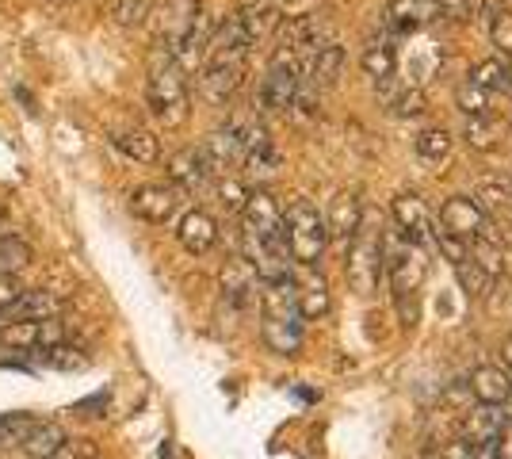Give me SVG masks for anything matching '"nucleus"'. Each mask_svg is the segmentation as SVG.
Here are the masks:
<instances>
[{"instance_id":"nucleus-11","label":"nucleus","mask_w":512,"mask_h":459,"mask_svg":"<svg viewBox=\"0 0 512 459\" xmlns=\"http://www.w3.org/2000/svg\"><path fill=\"white\" fill-rule=\"evenodd\" d=\"M390 215H394V226H398L402 241H409V245H425V241L432 238V219H428L425 199L417 196V192H402V196H394Z\"/></svg>"},{"instance_id":"nucleus-42","label":"nucleus","mask_w":512,"mask_h":459,"mask_svg":"<svg viewBox=\"0 0 512 459\" xmlns=\"http://www.w3.org/2000/svg\"><path fill=\"white\" fill-rule=\"evenodd\" d=\"M497 456L512 459V417H509V425L501 429V437H497Z\"/></svg>"},{"instance_id":"nucleus-41","label":"nucleus","mask_w":512,"mask_h":459,"mask_svg":"<svg viewBox=\"0 0 512 459\" xmlns=\"http://www.w3.org/2000/svg\"><path fill=\"white\" fill-rule=\"evenodd\" d=\"M279 0H237V12L241 16H268V12H276Z\"/></svg>"},{"instance_id":"nucleus-2","label":"nucleus","mask_w":512,"mask_h":459,"mask_svg":"<svg viewBox=\"0 0 512 459\" xmlns=\"http://www.w3.org/2000/svg\"><path fill=\"white\" fill-rule=\"evenodd\" d=\"M386 280H390V291H394V303L402 310V322L406 326H417V318H421V287H425V276H428V261H425V249L421 245H394L390 253H386V264H383Z\"/></svg>"},{"instance_id":"nucleus-27","label":"nucleus","mask_w":512,"mask_h":459,"mask_svg":"<svg viewBox=\"0 0 512 459\" xmlns=\"http://www.w3.org/2000/svg\"><path fill=\"white\" fill-rule=\"evenodd\" d=\"M39 414H27V410H16V414H0V448H23V440L39 429Z\"/></svg>"},{"instance_id":"nucleus-23","label":"nucleus","mask_w":512,"mask_h":459,"mask_svg":"<svg viewBox=\"0 0 512 459\" xmlns=\"http://www.w3.org/2000/svg\"><path fill=\"white\" fill-rule=\"evenodd\" d=\"M341 66H344V50L337 43H325L318 54L310 58V69H306V77H302V81H310V85H318V88L337 85Z\"/></svg>"},{"instance_id":"nucleus-24","label":"nucleus","mask_w":512,"mask_h":459,"mask_svg":"<svg viewBox=\"0 0 512 459\" xmlns=\"http://www.w3.org/2000/svg\"><path fill=\"white\" fill-rule=\"evenodd\" d=\"M65 440H69V433H65L58 421H39V429L23 440V452L31 459H54L62 452Z\"/></svg>"},{"instance_id":"nucleus-8","label":"nucleus","mask_w":512,"mask_h":459,"mask_svg":"<svg viewBox=\"0 0 512 459\" xmlns=\"http://www.w3.org/2000/svg\"><path fill=\"white\" fill-rule=\"evenodd\" d=\"M180 203H184V192L176 184H142L127 196V211L134 219L161 226L180 211Z\"/></svg>"},{"instance_id":"nucleus-10","label":"nucleus","mask_w":512,"mask_h":459,"mask_svg":"<svg viewBox=\"0 0 512 459\" xmlns=\"http://www.w3.org/2000/svg\"><path fill=\"white\" fill-rule=\"evenodd\" d=\"M218 287H222V299L234 310H245L260 295V276H256V268L245 257H230L218 268Z\"/></svg>"},{"instance_id":"nucleus-15","label":"nucleus","mask_w":512,"mask_h":459,"mask_svg":"<svg viewBox=\"0 0 512 459\" xmlns=\"http://www.w3.org/2000/svg\"><path fill=\"white\" fill-rule=\"evenodd\" d=\"M65 310V299L58 291H50V287H23V295L16 303L8 306V314H4V326L8 322H35V318H58Z\"/></svg>"},{"instance_id":"nucleus-1","label":"nucleus","mask_w":512,"mask_h":459,"mask_svg":"<svg viewBox=\"0 0 512 459\" xmlns=\"http://www.w3.org/2000/svg\"><path fill=\"white\" fill-rule=\"evenodd\" d=\"M146 104H150V115L165 127V131L184 127V123H188V115H192V88H188V73L176 66L165 50H161V62L150 69V81H146Z\"/></svg>"},{"instance_id":"nucleus-40","label":"nucleus","mask_w":512,"mask_h":459,"mask_svg":"<svg viewBox=\"0 0 512 459\" xmlns=\"http://www.w3.org/2000/svg\"><path fill=\"white\" fill-rule=\"evenodd\" d=\"M440 459H474V444H467L463 437H451L444 448H440Z\"/></svg>"},{"instance_id":"nucleus-22","label":"nucleus","mask_w":512,"mask_h":459,"mask_svg":"<svg viewBox=\"0 0 512 459\" xmlns=\"http://www.w3.org/2000/svg\"><path fill=\"white\" fill-rule=\"evenodd\" d=\"M463 142L478 153H493L501 142H505V123H501L497 115H478V119H467V127H463Z\"/></svg>"},{"instance_id":"nucleus-25","label":"nucleus","mask_w":512,"mask_h":459,"mask_svg":"<svg viewBox=\"0 0 512 459\" xmlns=\"http://www.w3.org/2000/svg\"><path fill=\"white\" fill-rule=\"evenodd\" d=\"M35 261V249L31 241L12 234V230H0V276H16L20 268Z\"/></svg>"},{"instance_id":"nucleus-28","label":"nucleus","mask_w":512,"mask_h":459,"mask_svg":"<svg viewBox=\"0 0 512 459\" xmlns=\"http://www.w3.org/2000/svg\"><path fill=\"white\" fill-rule=\"evenodd\" d=\"M39 356V364H46V368H54V372H81V368H88V356L81 345H73V341H65V345H54V349H43L35 352Z\"/></svg>"},{"instance_id":"nucleus-17","label":"nucleus","mask_w":512,"mask_h":459,"mask_svg":"<svg viewBox=\"0 0 512 459\" xmlns=\"http://www.w3.org/2000/svg\"><path fill=\"white\" fill-rule=\"evenodd\" d=\"M207 180H211V169L203 165L199 146H188V150H180L169 157V184H176L184 196H188V192H199Z\"/></svg>"},{"instance_id":"nucleus-5","label":"nucleus","mask_w":512,"mask_h":459,"mask_svg":"<svg viewBox=\"0 0 512 459\" xmlns=\"http://www.w3.org/2000/svg\"><path fill=\"white\" fill-rule=\"evenodd\" d=\"M65 341H73V329H69V322H62V314L0 326V345L12 352H43L54 349V345H65Z\"/></svg>"},{"instance_id":"nucleus-33","label":"nucleus","mask_w":512,"mask_h":459,"mask_svg":"<svg viewBox=\"0 0 512 459\" xmlns=\"http://www.w3.org/2000/svg\"><path fill=\"white\" fill-rule=\"evenodd\" d=\"M386 108L394 119H421L428 111V100L421 88H402V92H394L390 100H386Z\"/></svg>"},{"instance_id":"nucleus-20","label":"nucleus","mask_w":512,"mask_h":459,"mask_svg":"<svg viewBox=\"0 0 512 459\" xmlns=\"http://www.w3.org/2000/svg\"><path fill=\"white\" fill-rule=\"evenodd\" d=\"M260 337H264L268 352H276V356H299L302 318H264L260 322Z\"/></svg>"},{"instance_id":"nucleus-13","label":"nucleus","mask_w":512,"mask_h":459,"mask_svg":"<svg viewBox=\"0 0 512 459\" xmlns=\"http://www.w3.org/2000/svg\"><path fill=\"white\" fill-rule=\"evenodd\" d=\"M176 241H180L192 257H203V253H211L214 245H218V222H214V215L192 207V211H184V215L176 219Z\"/></svg>"},{"instance_id":"nucleus-35","label":"nucleus","mask_w":512,"mask_h":459,"mask_svg":"<svg viewBox=\"0 0 512 459\" xmlns=\"http://www.w3.org/2000/svg\"><path fill=\"white\" fill-rule=\"evenodd\" d=\"M470 85L486 88V92H501V88H509V81H505V58H486V62H478V66L470 69L467 77Z\"/></svg>"},{"instance_id":"nucleus-39","label":"nucleus","mask_w":512,"mask_h":459,"mask_svg":"<svg viewBox=\"0 0 512 459\" xmlns=\"http://www.w3.org/2000/svg\"><path fill=\"white\" fill-rule=\"evenodd\" d=\"M20 295H23V284L16 276H0V318L8 314V306L16 303Z\"/></svg>"},{"instance_id":"nucleus-9","label":"nucleus","mask_w":512,"mask_h":459,"mask_svg":"<svg viewBox=\"0 0 512 459\" xmlns=\"http://www.w3.org/2000/svg\"><path fill=\"white\" fill-rule=\"evenodd\" d=\"M440 230H448L455 238L474 241V238H501L493 234L490 215L474 203V196H451L444 207H440Z\"/></svg>"},{"instance_id":"nucleus-29","label":"nucleus","mask_w":512,"mask_h":459,"mask_svg":"<svg viewBox=\"0 0 512 459\" xmlns=\"http://www.w3.org/2000/svg\"><path fill=\"white\" fill-rule=\"evenodd\" d=\"M413 150H417V157H421L425 165H444L451 157V134L444 131V127H428V131L417 134Z\"/></svg>"},{"instance_id":"nucleus-31","label":"nucleus","mask_w":512,"mask_h":459,"mask_svg":"<svg viewBox=\"0 0 512 459\" xmlns=\"http://www.w3.org/2000/svg\"><path fill=\"white\" fill-rule=\"evenodd\" d=\"M455 276H459V287L467 291V299H486L493 291V276L486 268H478L470 257L463 264H455Z\"/></svg>"},{"instance_id":"nucleus-45","label":"nucleus","mask_w":512,"mask_h":459,"mask_svg":"<svg viewBox=\"0 0 512 459\" xmlns=\"http://www.w3.org/2000/svg\"><path fill=\"white\" fill-rule=\"evenodd\" d=\"M4 219H8V207H4V199H0V230H4Z\"/></svg>"},{"instance_id":"nucleus-36","label":"nucleus","mask_w":512,"mask_h":459,"mask_svg":"<svg viewBox=\"0 0 512 459\" xmlns=\"http://www.w3.org/2000/svg\"><path fill=\"white\" fill-rule=\"evenodd\" d=\"M490 39L501 58H512V8H493L490 12Z\"/></svg>"},{"instance_id":"nucleus-26","label":"nucleus","mask_w":512,"mask_h":459,"mask_svg":"<svg viewBox=\"0 0 512 459\" xmlns=\"http://www.w3.org/2000/svg\"><path fill=\"white\" fill-rule=\"evenodd\" d=\"M360 66L371 81H386V77H394V73H398V54H394V46L386 43V39H379V43L363 46Z\"/></svg>"},{"instance_id":"nucleus-7","label":"nucleus","mask_w":512,"mask_h":459,"mask_svg":"<svg viewBox=\"0 0 512 459\" xmlns=\"http://www.w3.org/2000/svg\"><path fill=\"white\" fill-rule=\"evenodd\" d=\"M241 77H245V62H241V58L207 54V62L199 69V96H203L211 108H222L237 88H241Z\"/></svg>"},{"instance_id":"nucleus-34","label":"nucleus","mask_w":512,"mask_h":459,"mask_svg":"<svg viewBox=\"0 0 512 459\" xmlns=\"http://www.w3.org/2000/svg\"><path fill=\"white\" fill-rule=\"evenodd\" d=\"M455 108L463 111L467 119H478V115H493L490 108V92L478 85H470V81H463V85L455 88Z\"/></svg>"},{"instance_id":"nucleus-3","label":"nucleus","mask_w":512,"mask_h":459,"mask_svg":"<svg viewBox=\"0 0 512 459\" xmlns=\"http://www.w3.org/2000/svg\"><path fill=\"white\" fill-rule=\"evenodd\" d=\"M283 245H287V257L302 268L321 264L325 245H329V230H325V215H318V207L310 199H295L283 211Z\"/></svg>"},{"instance_id":"nucleus-38","label":"nucleus","mask_w":512,"mask_h":459,"mask_svg":"<svg viewBox=\"0 0 512 459\" xmlns=\"http://www.w3.org/2000/svg\"><path fill=\"white\" fill-rule=\"evenodd\" d=\"M218 199H222V207L226 211H241L245 207V199H249V188L241 184V180H218Z\"/></svg>"},{"instance_id":"nucleus-19","label":"nucleus","mask_w":512,"mask_h":459,"mask_svg":"<svg viewBox=\"0 0 512 459\" xmlns=\"http://www.w3.org/2000/svg\"><path fill=\"white\" fill-rule=\"evenodd\" d=\"M111 146L138 161V165H153L161 161V138L153 131H142V127H123V131H111Z\"/></svg>"},{"instance_id":"nucleus-46","label":"nucleus","mask_w":512,"mask_h":459,"mask_svg":"<svg viewBox=\"0 0 512 459\" xmlns=\"http://www.w3.org/2000/svg\"><path fill=\"white\" fill-rule=\"evenodd\" d=\"M509 402H512V398H509Z\"/></svg>"},{"instance_id":"nucleus-30","label":"nucleus","mask_w":512,"mask_h":459,"mask_svg":"<svg viewBox=\"0 0 512 459\" xmlns=\"http://www.w3.org/2000/svg\"><path fill=\"white\" fill-rule=\"evenodd\" d=\"M474 203H478L486 215H509L512 211V188L509 184H501V180H486V184H478Z\"/></svg>"},{"instance_id":"nucleus-4","label":"nucleus","mask_w":512,"mask_h":459,"mask_svg":"<svg viewBox=\"0 0 512 459\" xmlns=\"http://www.w3.org/2000/svg\"><path fill=\"white\" fill-rule=\"evenodd\" d=\"M383 257H386V234L383 226H371L363 219L356 238L344 245V280L356 295H375L379 276H383Z\"/></svg>"},{"instance_id":"nucleus-16","label":"nucleus","mask_w":512,"mask_h":459,"mask_svg":"<svg viewBox=\"0 0 512 459\" xmlns=\"http://www.w3.org/2000/svg\"><path fill=\"white\" fill-rule=\"evenodd\" d=\"M363 222V199L360 192H337L333 203H329V215H325V230H329V241H348L356 238Z\"/></svg>"},{"instance_id":"nucleus-44","label":"nucleus","mask_w":512,"mask_h":459,"mask_svg":"<svg viewBox=\"0 0 512 459\" xmlns=\"http://www.w3.org/2000/svg\"><path fill=\"white\" fill-rule=\"evenodd\" d=\"M505 81H509V88H512V58H505Z\"/></svg>"},{"instance_id":"nucleus-14","label":"nucleus","mask_w":512,"mask_h":459,"mask_svg":"<svg viewBox=\"0 0 512 459\" xmlns=\"http://www.w3.org/2000/svg\"><path fill=\"white\" fill-rule=\"evenodd\" d=\"M467 391L474 402H486V406H509L512 398V372L501 364H482L474 368L467 379Z\"/></svg>"},{"instance_id":"nucleus-12","label":"nucleus","mask_w":512,"mask_h":459,"mask_svg":"<svg viewBox=\"0 0 512 459\" xmlns=\"http://www.w3.org/2000/svg\"><path fill=\"white\" fill-rule=\"evenodd\" d=\"M509 410L505 406H486V402H478V406H470L467 414L459 417V437L467 440V444H490V440L501 437V429L509 425Z\"/></svg>"},{"instance_id":"nucleus-21","label":"nucleus","mask_w":512,"mask_h":459,"mask_svg":"<svg viewBox=\"0 0 512 459\" xmlns=\"http://www.w3.org/2000/svg\"><path fill=\"white\" fill-rule=\"evenodd\" d=\"M295 306H299L302 322H321V318L329 314V306H333L325 280H321V276H314V280H302V284H295Z\"/></svg>"},{"instance_id":"nucleus-18","label":"nucleus","mask_w":512,"mask_h":459,"mask_svg":"<svg viewBox=\"0 0 512 459\" xmlns=\"http://www.w3.org/2000/svg\"><path fill=\"white\" fill-rule=\"evenodd\" d=\"M436 16H440V4L436 0H390V8H386V23L398 35H413L417 27H425Z\"/></svg>"},{"instance_id":"nucleus-43","label":"nucleus","mask_w":512,"mask_h":459,"mask_svg":"<svg viewBox=\"0 0 512 459\" xmlns=\"http://www.w3.org/2000/svg\"><path fill=\"white\" fill-rule=\"evenodd\" d=\"M501 352H505V364H509V372H512V333L505 337V345H501Z\"/></svg>"},{"instance_id":"nucleus-32","label":"nucleus","mask_w":512,"mask_h":459,"mask_svg":"<svg viewBox=\"0 0 512 459\" xmlns=\"http://www.w3.org/2000/svg\"><path fill=\"white\" fill-rule=\"evenodd\" d=\"M157 12V0H115V8H111V16L119 27H142V23H150V16Z\"/></svg>"},{"instance_id":"nucleus-6","label":"nucleus","mask_w":512,"mask_h":459,"mask_svg":"<svg viewBox=\"0 0 512 459\" xmlns=\"http://www.w3.org/2000/svg\"><path fill=\"white\" fill-rule=\"evenodd\" d=\"M299 88H302L299 58L291 50H276L272 66H268L264 81H260V111H291Z\"/></svg>"},{"instance_id":"nucleus-37","label":"nucleus","mask_w":512,"mask_h":459,"mask_svg":"<svg viewBox=\"0 0 512 459\" xmlns=\"http://www.w3.org/2000/svg\"><path fill=\"white\" fill-rule=\"evenodd\" d=\"M432 241H436V249H440V253L448 257L451 268H455V264H463L470 257V241L455 238V234H448V230H440V234H436Z\"/></svg>"}]
</instances>
